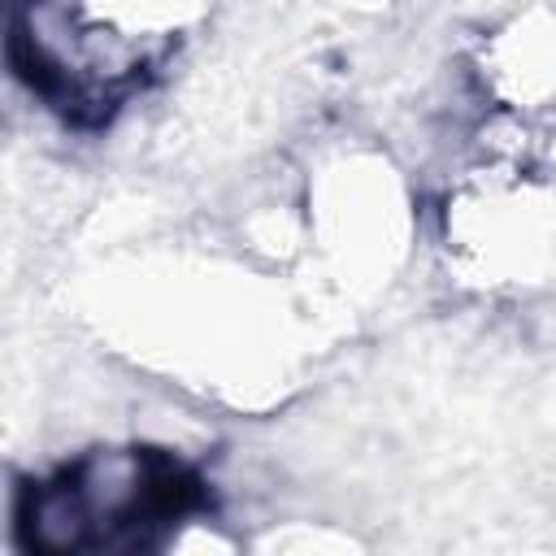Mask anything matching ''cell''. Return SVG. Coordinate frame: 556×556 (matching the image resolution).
Instances as JSON below:
<instances>
[{"instance_id":"6da1fadb","label":"cell","mask_w":556,"mask_h":556,"mask_svg":"<svg viewBox=\"0 0 556 556\" xmlns=\"http://www.w3.org/2000/svg\"><path fill=\"white\" fill-rule=\"evenodd\" d=\"M200 473L161 447H96L17 491V530L35 552L148 547L204 508Z\"/></svg>"},{"instance_id":"7a4b0ae2","label":"cell","mask_w":556,"mask_h":556,"mask_svg":"<svg viewBox=\"0 0 556 556\" xmlns=\"http://www.w3.org/2000/svg\"><path fill=\"white\" fill-rule=\"evenodd\" d=\"M447 239L486 282H526L556 256V195L517 178H486L447 208Z\"/></svg>"}]
</instances>
